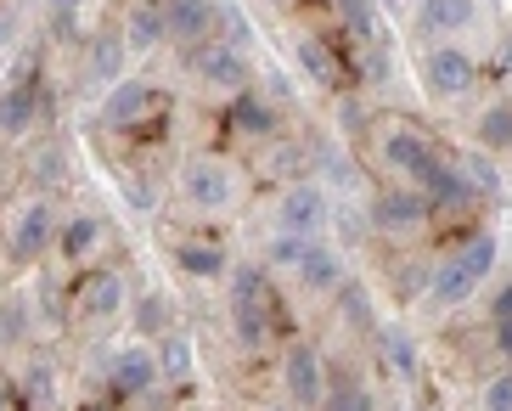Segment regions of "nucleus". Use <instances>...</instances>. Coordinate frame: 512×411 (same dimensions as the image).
I'll return each instance as SVG.
<instances>
[{
    "label": "nucleus",
    "mask_w": 512,
    "mask_h": 411,
    "mask_svg": "<svg viewBox=\"0 0 512 411\" xmlns=\"http://www.w3.org/2000/svg\"><path fill=\"white\" fill-rule=\"evenodd\" d=\"M496 68H501V74L512 79V34H507V40H501V46H496Z\"/></svg>",
    "instance_id": "79ce46f5"
},
{
    "label": "nucleus",
    "mask_w": 512,
    "mask_h": 411,
    "mask_svg": "<svg viewBox=\"0 0 512 411\" xmlns=\"http://www.w3.org/2000/svg\"><path fill=\"white\" fill-rule=\"evenodd\" d=\"M124 62H130V46H124L119 29L91 34V51H85V79H91L102 96L113 91V85H124Z\"/></svg>",
    "instance_id": "ddd939ff"
},
{
    "label": "nucleus",
    "mask_w": 512,
    "mask_h": 411,
    "mask_svg": "<svg viewBox=\"0 0 512 411\" xmlns=\"http://www.w3.org/2000/svg\"><path fill=\"white\" fill-rule=\"evenodd\" d=\"M147 107H152V85L124 79V85H113V91L102 96V124L107 130H136V124L147 119Z\"/></svg>",
    "instance_id": "f3484780"
},
{
    "label": "nucleus",
    "mask_w": 512,
    "mask_h": 411,
    "mask_svg": "<svg viewBox=\"0 0 512 411\" xmlns=\"http://www.w3.org/2000/svg\"><path fill=\"white\" fill-rule=\"evenodd\" d=\"M102 237H107V226L96 214H68L57 231V248H62V259H91L102 248Z\"/></svg>",
    "instance_id": "aec40b11"
},
{
    "label": "nucleus",
    "mask_w": 512,
    "mask_h": 411,
    "mask_svg": "<svg viewBox=\"0 0 512 411\" xmlns=\"http://www.w3.org/2000/svg\"><path fill=\"white\" fill-rule=\"evenodd\" d=\"M23 389H29V400H34V406H40V400H51V372H46V366H34Z\"/></svg>",
    "instance_id": "e433bc0d"
},
{
    "label": "nucleus",
    "mask_w": 512,
    "mask_h": 411,
    "mask_svg": "<svg viewBox=\"0 0 512 411\" xmlns=\"http://www.w3.org/2000/svg\"><path fill=\"white\" fill-rule=\"evenodd\" d=\"M310 248H316L310 237H287V231H276L271 248H265V259H271L276 271H299L304 259H310Z\"/></svg>",
    "instance_id": "7c9ffc66"
},
{
    "label": "nucleus",
    "mask_w": 512,
    "mask_h": 411,
    "mask_svg": "<svg viewBox=\"0 0 512 411\" xmlns=\"http://www.w3.org/2000/svg\"><path fill=\"white\" fill-rule=\"evenodd\" d=\"M130 316H136L141 344H158L164 333H175V327H169V299L164 293H141V299H130Z\"/></svg>",
    "instance_id": "b1692460"
},
{
    "label": "nucleus",
    "mask_w": 512,
    "mask_h": 411,
    "mask_svg": "<svg viewBox=\"0 0 512 411\" xmlns=\"http://www.w3.org/2000/svg\"><path fill=\"white\" fill-rule=\"evenodd\" d=\"M490 316H496V321H512V282H501V288H496V305H490Z\"/></svg>",
    "instance_id": "4c0bfd02"
},
{
    "label": "nucleus",
    "mask_w": 512,
    "mask_h": 411,
    "mask_svg": "<svg viewBox=\"0 0 512 411\" xmlns=\"http://www.w3.org/2000/svg\"><path fill=\"white\" fill-rule=\"evenodd\" d=\"M214 40H226L231 51H248L254 23H248V12H242L237 0H220V6H214Z\"/></svg>",
    "instance_id": "bb28decb"
},
{
    "label": "nucleus",
    "mask_w": 512,
    "mask_h": 411,
    "mask_svg": "<svg viewBox=\"0 0 512 411\" xmlns=\"http://www.w3.org/2000/svg\"><path fill=\"white\" fill-rule=\"evenodd\" d=\"M473 293H479V276L467 271L462 259H445V265L428 276V299H434V310H462Z\"/></svg>",
    "instance_id": "a211bd4d"
},
{
    "label": "nucleus",
    "mask_w": 512,
    "mask_h": 411,
    "mask_svg": "<svg viewBox=\"0 0 512 411\" xmlns=\"http://www.w3.org/2000/svg\"><path fill=\"white\" fill-rule=\"evenodd\" d=\"M34 175H40V186H62V181H68V158H62V147H46V153L34 158Z\"/></svg>",
    "instance_id": "c9c22d12"
},
{
    "label": "nucleus",
    "mask_w": 512,
    "mask_h": 411,
    "mask_svg": "<svg viewBox=\"0 0 512 411\" xmlns=\"http://www.w3.org/2000/svg\"><path fill=\"white\" fill-rule=\"evenodd\" d=\"M479 411H512V366H501L496 378L479 389Z\"/></svg>",
    "instance_id": "72a5a7b5"
},
{
    "label": "nucleus",
    "mask_w": 512,
    "mask_h": 411,
    "mask_svg": "<svg viewBox=\"0 0 512 411\" xmlns=\"http://www.w3.org/2000/svg\"><path fill=\"white\" fill-rule=\"evenodd\" d=\"M181 198L197 214H226L242 198V181L226 158H186L181 164Z\"/></svg>",
    "instance_id": "f257e3e1"
},
{
    "label": "nucleus",
    "mask_w": 512,
    "mask_h": 411,
    "mask_svg": "<svg viewBox=\"0 0 512 411\" xmlns=\"http://www.w3.org/2000/svg\"><path fill=\"white\" fill-rule=\"evenodd\" d=\"M293 57H299V68H304L310 79H316V85H327V91L338 85V57H332V46H327V40H316V34H304L299 46H293Z\"/></svg>",
    "instance_id": "393cba45"
},
{
    "label": "nucleus",
    "mask_w": 512,
    "mask_h": 411,
    "mask_svg": "<svg viewBox=\"0 0 512 411\" xmlns=\"http://www.w3.org/2000/svg\"><path fill=\"white\" fill-rule=\"evenodd\" d=\"M327 361H321L316 344H287L282 350V395L293 411H321V400H327Z\"/></svg>",
    "instance_id": "f03ea898"
},
{
    "label": "nucleus",
    "mask_w": 512,
    "mask_h": 411,
    "mask_svg": "<svg viewBox=\"0 0 512 411\" xmlns=\"http://www.w3.org/2000/svg\"><path fill=\"white\" fill-rule=\"evenodd\" d=\"M40 124V85L34 79H12L0 91V136H29Z\"/></svg>",
    "instance_id": "dca6fc26"
},
{
    "label": "nucleus",
    "mask_w": 512,
    "mask_h": 411,
    "mask_svg": "<svg viewBox=\"0 0 512 411\" xmlns=\"http://www.w3.org/2000/svg\"><path fill=\"white\" fill-rule=\"evenodd\" d=\"M428 91L445 96V102H456V96H467L473 85H479V62L467 57L462 46H434L428 51Z\"/></svg>",
    "instance_id": "1a4fd4ad"
},
{
    "label": "nucleus",
    "mask_w": 512,
    "mask_h": 411,
    "mask_svg": "<svg viewBox=\"0 0 512 411\" xmlns=\"http://www.w3.org/2000/svg\"><path fill=\"white\" fill-rule=\"evenodd\" d=\"M192 74L203 79V91L231 96V102H237L242 91H254V74H248V51H231L226 40H203V46H192Z\"/></svg>",
    "instance_id": "39448f33"
},
{
    "label": "nucleus",
    "mask_w": 512,
    "mask_h": 411,
    "mask_svg": "<svg viewBox=\"0 0 512 411\" xmlns=\"http://www.w3.org/2000/svg\"><path fill=\"white\" fill-rule=\"evenodd\" d=\"M214 6H220V0H164L169 40H181V46H203V40H214Z\"/></svg>",
    "instance_id": "2eb2a0df"
},
{
    "label": "nucleus",
    "mask_w": 512,
    "mask_h": 411,
    "mask_svg": "<svg viewBox=\"0 0 512 411\" xmlns=\"http://www.w3.org/2000/svg\"><path fill=\"white\" fill-rule=\"evenodd\" d=\"M417 17L428 34H462L473 23V0H428Z\"/></svg>",
    "instance_id": "a878e982"
},
{
    "label": "nucleus",
    "mask_w": 512,
    "mask_h": 411,
    "mask_svg": "<svg viewBox=\"0 0 512 411\" xmlns=\"http://www.w3.org/2000/svg\"><path fill=\"white\" fill-rule=\"evenodd\" d=\"M265 411H293V406H287V400H276V406H265Z\"/></svg>",
    "instance_id": "a18cd8bd"
},
{
    "label": "nucleus",
    "mask_w": 512,
    "mask_h": 411,
    "mask_svg": "<svg viewBox=\"0 0 512 411\" xmlns=\"http://www.w3.org/2000/svg\"><path fill=\"white\" fill-rule=\"evenodd\" d=\"M6 29H12V12H0V46H6V40H12V34H6Z\"/></svg>",
    "instance_id": "c03bdc74"
},
{
    "label": "nucleus",
    "mask_w": 512,
    "mask_h": 411,
    "mask_svg": "<svg viewBox=\"0 0 512 411\" xmlns=\"http://www.w3.org/2000/svg\"><path fill=\"white\" fill-rule=\"evenodd\" d=\"M417 192L428 198V209H434V214H451V209H467V203H473L467 175L456 164H445V158H434V164L417 175Z\"/></svg>",
    "instance_id": "f8f14e48"
},
{
    "label": "nucleus",
    "mask_w": 512,
    "mask_h": 411,
    "mask_svg": "<svg viewBox=\"0 0 512 411\" xmlns=\"http://www.w3.org/2000/svg\"><path fill=\"white\" fill-rule=\"evenodd\" d=\"M226 124H231V130H237L242 141H271V136H276V107L265 102V96H259V91H242L237 102H231Z\"/></svg>",
    "instance_id": "6ab92c4d"
},
{
    "label": "nucleus",
    "mask_w": 512,
    "mask_h": 411,
    "mask_svg": "<svg viewBox=\"0 0 512 411\" xmlns=\"http://www.w3.org/2000/svg\"><path fill=\"white\" fill-rule=\"evenodd\" d=\"M456 169H462L467 186H473V192H484V198H496V192H501V175H496V164H490L484 153H467Z\"/></svg>",
    "instance_id": "473e14b6"
},
{
    "label": "nucleus",
    "mask_w": 512,
    "mask_h": 411,
    "mask_svg": "<svg viewBox=\"0 0 512 411\" xmlns=\"http://www.w3.org/2000/svg\"><path fill=\"white\" fill-rule=\"evenodd\" d=\"M428 220H434V209H428V198L417 186H383L372 198V226L383 237H417Z\"/></svg>",
    "instance_id": "423d86ee"
},
{
    "label": "nucleus",
    "mask_w": 512,
    "mask_h": 411,
    "mask_svg": "<svg viewBox=\"0 0 512 411\" xmlns=\"http://www.w3.org/2000/svg\"><path fill=\"white\" fill-rule=\"evenodd\" d=\"M377 344H383V361H389L400 378H417V344H411L400 327H383V333H377Z\"/></svg>",
    "instance_id": "c85d7f7f"
},
{
    "label": "nucleus",
    "mask_w": 512,
    "mask_h": 411,
    "mask_svg": "<svg viewBox=\"0 0 512 411\" xmlns=\"http://www.w3.org/2000/svg\"><path fill=\"white\" fill-rule=\"evenodd\" d=\"M299 282L310 293H332V288H344V259H338V248L316 243L310 248V259L299 265Z\"/></svg>",
    "instance_id": "5701e85b"
},
{
    "label": "nucleus",
    "mask_w": 512,
    "mask_h": 411,
    "mask_svg": "<svg viewBox=\"0 0 512 411\" xmlns=\"http://www.w3.org/2000/svg\"><path fill=\"white\" fill-rule=\"evenodd\" d=\"M79 6H85V0H46V12L57 17V23H68V17L79 12Z\"/></svg>",
    "instance_id": "ea45409f"
},
{
    "label": "nucleus",
    "mask_w": 512,
    "mask_h": 411,
    "mask_svg": "<svg viewBox=\"0 0 512 411\" xmlns=\"http://www.w3.org/2000/svg\"><path fill=\"white\" fill-rule=\"evenodd\" d=\"M411 6H417V12H422V6H428V0H411Z\"/></svg>",
    "instance_id": "49530a36"
},
{
    "label": "nucleus",
    "mask_w": 512,
    "mask_h": 411,
    "mask_svg": "<svg viewBox=\"0 0 512 411\" xmlns=\"http://www.w3.org/2000/svg\"><path fill=\"white\" fill-rule=\"evenodd\" d=\"M175 265H181L186 276H197V282H220V276H231L226 248H214V243H181L175 248Z\"/></svg>",
    "instance_id": "4be33fe9"
},
{
    "label": "nucleus",
    "mask_w": 512,
    "mask_h": 411,
    "mask_svg": "<svg viewBox=\"0 0 512 411\" xmlns=\"http://www.w3.org/2000/svg\"><path fill=\"white\" fill-rule=\"evenodd\" d=\"M62 231V214L51 198H23L12 203V220H6V248L12 259H40Z\"/></svg>",
    "instance_id": "7ed1b4c3"
},
{
    "label": "nucleus",
    "mask_w": 512,
    "mask_h": 411,
    "mask_svg": "<svg viewBox=\"0 0 512 411\" xmlns=\"http://www.w3.org/2000/svg\"><path fill=\"white\" fill-rule=\"evenodd\" d=\"M158 350L152 344H119V350L107 355V389L113 395H124V400H136V395H152L158 389Z\"/></svg>",
    "instance_id": "0eeeda50"
},
{
    "label": "nucleus",
    "mask_w": 512,
    "mask_h": 411,
    "mask_svg": "<svg viewBox=\"0 0 512 411\" xmlns=\"http://www.w3.org/2000/svg\"><path fill=\"white\" fill-rule=\"evenodd\" d=\"M377 153H383V164L394 169V175H406V181H417L422 169L434 164V147H428V136L422 130H411V124H394L389 136L377 141Z\"/></svg>",
    "instance_id": "9b49d317"
},
{
    "label": "nucleus",
    "mask_w": 512,
    "mask_h": 411,
    "mask_svg": "<svg viewBox=\"0 0 512 411\" xmlns=\"http://www.w3.org/2000/svg\"><path fill=\"white\" fill-rule=\"evenodd\" d=\"M29 327V310H23V299H17V310H6V333H23Z\"/></svg>",
    "instance_id": "a19ab883"
},
{
    "label": "nucleus",
    "mask_w": 512,
    "mask_h": 411,
    "mask_svg": "<svg viewBox=\"0 0 512 411\" xmlns=\"http://www.w3.org/2000/svg\"><path fill=\"white\" fill-rule=\"evenodd\" d=\"M479 147H490V153L512 147V102L484 107V119H479Z\"/></svg>",
    "instance_id": "c756f323"
},
{
    "label": "nucleus",
    "mask_w": 512,
    "mask_h": 411,
    "mask_svg": "<svg viewBox=\"0 0 512 411\" xmlns=\"http://www.w3.org/2000/svg\"><path fill=\"white\" fill-rule=\"evenodd\" d=\"M124 305H130V288H124V271H113V265H96L74 282V310L85 321H113Z\"/></svg>",
    "instance_id": "6e6552de"
},
{
    "label": "nucleus",
    "mask_w": 512,
    "mask_h": 411,
    "mask_svg": "<svg viewBox=\"0 0 512 411\" xmlns=\"http://www.w3.org/2000/svg\"><path fill=\"white\" fill-rule=\"evenodd\" d=\"M119 34H124V46H130V57H152V51L169 40L164 0H130V12H124Z\"/></svg>",
    "instance_id": "9d476101"
},
{
    "label": "nucleus",
    "mask_w": 512,
    "mask_h": 411,
    "mask_svg": "<svg viewBox=\"0 0 512 411\" xmlns=\"http://www.w3.org/2000/svg\"><path fill=\"white\" fill-rule=\"evenodd\" d=\"M152 350H158V378L164 383H186L197 372V344L186 333H164Z\"/></svg>",
    "instance_id": "412c9836"
},
{
    "label": "nucleus",
    "mask_w": 512,
    "mask_h": 411,
    "mask_svg": "<svg viewBox=\"0 0 512 411\" xmlns=\"http://www.w3.org/2000/svg\"><path fill=\"white\" fill-rule=\"evenodd\" d=\"M321 411H377V395L366 389V383H332L327 400H321Z\"/></svg>",
    "instance_id": "2f4dec72"
},
{
    "label": "nucleus",
    "mask_w": 512,
    "mask_h": 411,
    "mask_svg": "<svg viewBox=\"0 0 512 411\" xmlns=\"http://www.w3.org/2000/svg\"><path fill=\"white\" fill-rule=\"evenodd\" d=\"M338 12H344V23L361 40H377V12H372V0H338Z\"/></svg>",
    "instance_id": "f704fd0d"
},
{
    "label": "nucleus",
    "mask_w": 512,
    "mask_h": 411,
    "mask_svg": "<svg viewBox=\"0 0 512 411\" xmlns=\"http://www.w3.org/2000/svg\"><path fill=\"white\" fill-rule=\"evenodd\" d=\"M0 411H12V383L0 378Z\"/></svg>",
    "instance_id": "37998d69"
},
{
    "label": "nucleus",
    "mask_w": 512,
    "mask_h": 411,
    "mask_svg": "<svg viewBox=\"0 0 512 411\" xmlns=\"http://www.w3.org/2000/svg\"><path fill=\"white\" fill-rule=\"evenodd\" d=\"M332 220V198L321 181H293L282 186V198H276V231H287V237H310L316 243L321 231H327Z\"/></svg>",
    "instance_id": "20e7f679"
},
{
    "label": "nucleus",
    "mask_w": 512,
    "mask_h": 411,
    "mask_svg": "<svg viewBox=\"0 0 512 411\" xmlns=\"http://www.w3.org/2000/svg\"><path fill=\"white\" fill-rule=\"evenodd\" d=\"M451 259H462L467 271H473V276H479V282H484V276L496 271V259H501V243H496V231H473V237H467V243L456 248Z\"/></svg>",
    "instance_id": "cd10ccee"
},
{
    "label": "nucleus",
    "mask_w": 512,
    "mask_h": 411,
    "mask_svg": "<svg viewBox=\"0 0 512 411\" xmlns=\"http://www.w3.org/2000/svg\"><path fill=\"white\" fill-rule=\"evenodd\" d=\"M496 355L512 366V321H496Z\"/></svg>",
    "instance_id": "58836bf2"
},
{
    "label": "nucleus",
    "mask_w": 512,
    "mask_h": 411,
    "mask_svg": "<svg viewBox=\"0 0 512 411\" xmlns=\"http://www.w3.org/2000/svg\"><path fill=\"white\" fill-rule=\"evenodd\" d=\"M271 305H276V299H237V293H231V333H237V344L248 355L271 350V333H276Z\"/></svg>",
    "instance_id": "4468645a"
}]
</instances>
